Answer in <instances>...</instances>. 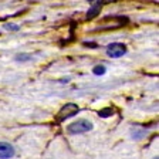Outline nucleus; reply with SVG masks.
<instances>
[{
	"label": "nucleus",
	"instance_id": "7ed1b4c3",
	"mask_svg": "<svg viewBox=\"0 0 159 159\" xmlns=\"http://www.w3.org/2000/svg\"><path fill=\"white\" fill-rule=\"evenodd\" d=\"M126 53V47L122 43H112L107 47V54L112 58H118V57H122Z\"/></svg>",
	"mask_w": 159,
	"mask_h": 159
},
{
	"label": "nucleus",
	"instance_id": "f257e3e1",
	"mask_svg": "<svg viewBox=\"0 0 159 159\" xmlns=\"http://www.w3.org/2000/svg\"><path fill=\"white\" fill-rule=\"evenodd\" d=\"M67 129H68L70 134H84L93 129V124L87 121V119H78L77 122H73L71 125H68Z\"/></svg>",
	"mask_w": 159,
	"mask_h": 159
},
{
	"label": "nucleus",
	"instance_id": "f03ea898",
	"mask_svg": "<svg viewBox=\"0 0 159 159\" xmlns=\"http://www.w3.org/2000/svg\"><path fill=\"white\" fill-rule=\"evenodd\" d=\"M78 111H80V108L77 104H66L63 108L60 109L58 115H57V121L61 122V121H64V119H67V118H71V116H74Z\"/></svg>",
	"mask_w": 159,
	"mask_h": 159
},
{
	"label": "nucleus",
	"instance_id": "6e6552de",
	"mask_svg": "<svg viewBox=\"0 0 159 159\" xmlns=\"http://www.w3.org/2000/svg\"><path fill=\"white\" fill-rule=\"evenodd\" d=\"M155 159H158V158H155Z\"/></svg>",
	"mask_w": 159,
	"mask_h": 159
},
{
	"label": "nucleus",
	"instance_id": "39448f33",
	"mask_svg": "<svg viewBox=\"0 0 159 159\" xmlns=\"http://www.w3.org/2000/svg\"><path fill=\"white\" fill-rule=\"evenodd\" d=\"M105 67L104 66H97L95 68H94V74H95V75H102V74H105Z\"/></svg>",
	"mask_w": 159,
	"mask_h": 159
},
{
	"label": "nucleus",
	"instance_id": "0eeeda50",
	"mask_svg": "<svg viewBox=\"0 0 159 159\" xmlns=\"http://www.w3.org/2000/svg\"><path fill=\"white\" fill-rule=\"evenodd\" d=\"M7 29H11V30H17V29H19V27H16V26H13V24H7Z\"/></svg>",
	"mask_w": 159,
	"mask_h": 159
},
{
	"label": "nucleus",
	"instance_id": "423d86ee",
	"mask_svg": "<svg viewBox=\"0 0 159 159\" xmlns=\"http://www.w3.org/2000/svg\"><path fill=\"white\" fill-rule=\"evenodd\" d=\"M99 116H102V118H107V116H111L112 115V109L111 108H107V109H102V111H99Z\"/></svg>",
	"mask_w": 159,
	"mask_h": 159
},
{
	"label": "nucleus",
	"instance_id": "20e7f679",
	"mask_svg": "<svg viewBox=\"0 0 159 159\" xmlns=\"http://www.w3.org/2000/svg\"><path fill=\"white\" fill-rule=\"evenodd\" d=\"M14 156V148L7 142H0V159H9Z\"/></svg>",
	"mask_w": 159,
	"mask_h": 159
}]
</instances>
